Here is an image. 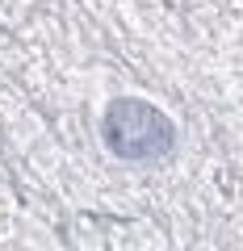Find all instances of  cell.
I'll return each instance as SVG.
<instances>
[{"label": "cell", "mask_w": 243, "mask_h": 251, "mask_svg": "<svg viewBox=\"0 0 243 251\" xmlns=\"http://www.w3.org/2000/svg\"><path fill=\"white\" fill-rule=\"evenodd\" d=\"M101 138H105V147L117 159L155 163L163 155H172V147H176V126L155 105H147L138 97H122L101 117Z\"/></svg>", "instance_id": "6da1fadb"}]
</instances>
